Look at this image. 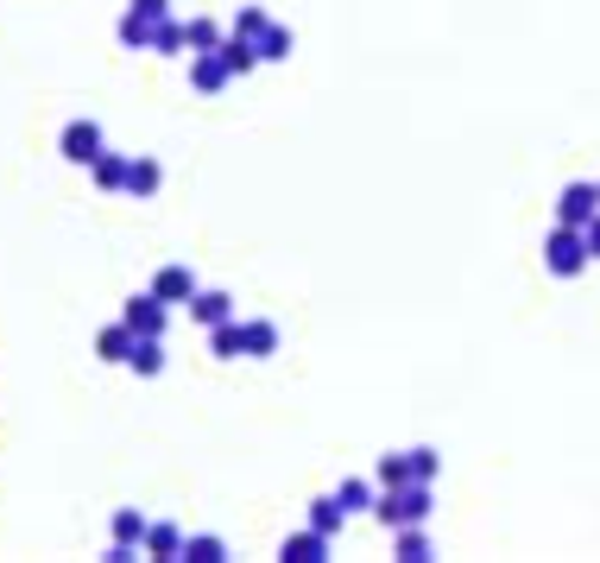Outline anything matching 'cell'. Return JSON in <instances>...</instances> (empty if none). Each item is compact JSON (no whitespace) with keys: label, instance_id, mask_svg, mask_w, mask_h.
<instances>
[{"label":"cell","instance_id":"obj_1","mask_svg":"<svg viewBox=\"0 0 600 563\" xmlns=\"http://www.w3.org/2000/svg\"><path fill=\"white\" fill-rule=\"evenodd\" d=\"M374 519L386 532H399V526H424L430 519V482H404V487H386L374 500Z\"/></svg>","mask_w":600,"mask_h":563},{"label":"cell","instance_id":"obj_2","mask_svg":"<svg viewBox=\"0 0 600 563\" xmlns=\"http://www.w3.org/2000/svg\"><path fill=\"white\" fill-rule=\"evenodd\" d=\"M544 266H551L556 279H581V273L595 266V254H588V234L569 229V222H556V229L544 234Z\"/></svg>","mask_w":600,"mask_h":563},{"label":"cell","instance_id":"obj_3","mask_svg":"<svg viewBox=\"0 0 600 563\" xmlns=\"http://www.w3.org/2000/svg\"><path fill=\"white\" fill-rule=\"evenodd\" d=\"M121 323H126L133 335H165V330H171V305H165L158 291H140V298H126Z\"/></svg>","mask_w":600,"mask_h":563},{"label":"cell","instance_id":"obj_4","mask_svg":"<svg viewBox=\"0 0 600 563\" xmlns=\"http://www.w3.org/2000/svg\"><path fill=\"white\" fill-rule=\"evenodd\" d=\"M57 153L70 158V165H96V158L108 153V140H101L96 121H70V128L57 133Z\"/></svg>","mask_w":600,"mask_h":563},{"label":"cell","instance_id":"obj_5","mask_svg":"<svg viewBox=\"0 0 600 563\" xmlns=\"http://www.w3.org/2000/svg\"><path fill=\"white\" fill-rule=\"evenodd\" d=\"M595 216H600V184H569L556 197V222H569V229H588Z\"/></svg>","mask_w":600,"mask_h":563},{"label":"cell","instance_id":"obj_6","mask_svg":"<svg viewBox=\"0 0 600 563\" xmlns=\"http://www.w3.org/2000/svg\"><path fill=\"white\" fill-rule=\"evenodd\" d=\"M227 82H234V70L222 64V52H190V89L197 96H222Z\"/></svg>","mask_w":600,"mask_h":563},{"label":"cell","instance_id":"obj_7","mask_svg":"<svg viewBox=\"0 0 600 563\" xmlns=\"http://www.w3.org/2000/svg\"><path fill=\"white\" fill-rule=\"evenodd\" d=\"M152 291H158V298H165V305H190V298H197L202 285H197V273H190V266H158V273H152Z\"/></svg>","mask_w":600,"mask_h":563},{"label":"cell","instance_id":"obj_8","mask_svg":"<svg viewBox=\"0 0 600 563\" xmlns=\"http://www.w3.org/2000/svg\"><path fill=\"white\" fill-rule=\"evenodd\" d=\"M241 349H247V361L278 355V323L273 317H247V323H241Z\"/></svg>","mask_w":600,"mask_h":563},{"label":"cell","instance_id":"obj_9","mask_svg":"<svg viewBox=\"0 0 600 563\" xmlns=\"http://www.w3.org/2000/svg\"><path fill=\"white\" fill-rule=\"evenodd\" d=\"M278 558L285 563H323L329 558V532H316V526H310V532H291L285 544H278Z\"/></svg>","mask_w":600,"mask_h":563},{"label":"cell","instance_id":"obj_10","mask_svg":"<svg viewBox=\"0 0 600 563\" xmlns=\"http://www.w3.org/2000/svg\"><path fill=\"white\" fill-rule=\"evenodd\" d=\"M190 317H197L202 330H215V323H227V317H234V298H227V291H215V285H202L197 298H190Z\"/></svg>","mask_w":600,"mask_h":563},{"label":"cell","instance_id":"obj_11","mask_svg":"<svg viewBox=\"0 0 600 563\" xmlns=\"http://www.w3.org/2000/svg\"><path fill=\"white\" fill-rule=\"evenodd\" d=\"M108 532H114V544H133V551H146V532H152V519L140 507H121L114 519H108Z\"/></svg>","mask_w":600,"mask_h":563},{"label":"cell","instance_id":"obj_12","mask_svg":"<svg viewBox=\"0 0 600 563\" xmlns=\"http://www.w3.org/2000/svg\"><path fill=\"white\" fill-rule=\"evenodd\" d=\"M126 367H133L140 380L165 374V335H140V342H133V355H126Z\"/></svg>","mask_w":600,"mask_h":563},{"label":"cell","instance_id":"obj_13","mask_svg":"<svg viewBox=\"0 0 600 563\" xmlns=\"http://www.w3.org/2000/svg\"><path fill=\"white\" fill-rule=\"evenodd\" d=\"M158 184H165V165L158 158H133L126 165V197H158Z\"/></svg>","mask_w":600,"mask_h":563},{"label":"cell","instance_id":"obj_14","mask_svg":"<svg viewBox=\"0 0 600 563\" xmlns=\"http://www.w3.org/2000/svg\"><path fill=\"white\" fill-rule=\"evenodd\" d=\"M133 342H140V335L126 330V323H108V330L96 335V361H121V367H126V355H133Z\"/></svg>","mask_w":600,"mask_h":563},{"label":"cell","instance_id":"obj_15","mask_svg":"<svg viewBox=\"0 0 600 563\" xmlns=\"http://www.w3.org/2000/svg\"><path fill=\"white\" fill-rule=\"evenodd\" d=\"M114 32H121V45H126V52H152V32H158V20H146V13H133V7H126V13H121V26H114Z\"/></svg>","mask_w":600,"mask_h":563},{"label":"cell","instance_id":"obj_16","mask_svg":"<svg viewBox=\"0 0 600 563\" xmlns=\"http://www.w3.org/2000/svg\"><path fill=\"white\" fill-rule=\"evenodd\" d=\"M291 52H298V38H291V26H278V20H273V26L259 32V64H285Z\"/></svg>","mask_w":600,"mask_h":563},{"label":"cell","instance_id":"obj_17","mask_svg":"<svg viewBox=\"0 0 600 563\" xmlns=\"http://www.w3.org/2000/svg\"><path fill=\"white\" fill-rule=\"evenodd\" d=\"M126 165H133V158H121V153H101L96 165H89V178H96V190H126Z\"/></svg>","mask_w":600,"mask_h":563},{"label":"cell","instance_id":"obj_18","mask_svg":"<svg viewBox=\"0 0 600 563\" xmlns=\"http://www.w3.org/2000/svg\"><path fill=\"white\" fill-rule=\"evenodd\" d=\"M310 526H316V532H342V526H348V507H342V500H335V494H323V500H310Z\"/></svg>","mask_w":600,"mask_h":563},{"label":"cell","instance_id":"obj_19","mask_svg":"<svg viewBox=\"0 0 600 563\" xmlns=\"http://www.w3.org/2000/svg\"><path fill=\"white\" fill-rule=\"evenodd\" d=\"M209 355H222V361H241L247 349H241V317H227V323H215L209 330Z\"/></svg>","mask_w":600,"mask_h":563},{"label":"cell","instance_id":"obj_20","mask_svg":"<svg viewBox=\"0 0 600 563\" xmlns=\"http://www.w3.org/2000/svg\"><path fill=\"white\" fill-rule=\"evenodd\" d=\"M222 64L234 70V77H247L253 64H259V45H253V38H234V32H227V38H222Z\"/></svg>","mask_w":600,"mask_h":563},{"label":"cell","instance_id":"obj_21","mask_svg":"<svg viewBox=\"0 0 600 563\" xmlns=\"http://www.w3.org/2000/svg\"><path fill=\"white\" fill-rule=\"evenodd\" d=\"M146 558H184V532H177L171 519H158L146 532Z\"/></svg>","mask_w":600,"mask_h":563},{"label":"cell","instance_id":"obj_22","mask_svg":"<svg viewBox=\"0 0 600 563\" xmlns=\"http://www.w3.org/2000/svg\"><path fill=\"white\" fill-rule=\"evenodd\" d=\"M152 52H158V57L190 52V32H184V20H158V32H152Z\"/></svg>","mask_w":600,"mask_h":563},{"label":"cell","instance_id":"obj_23","mask_svg":"<svg viewBox=\"0 0 600 563\" xmlns=\"http://www.w3.org/2000/svg\"><path fill=\"white\" fill-rule=\"evenodd\" d=\"M392 551H399L404 563H424V558H430V538H424V526H399V532H392Z\"/></svg>","mask_w":600,"mask_h":563},{"label":"cell","instance_id":"obj_24","mask_svg":"<svg viewBox=\"0 0 600 563\" xmlns=\"http://www.w3.org/2000/svg\"><path fill=\"white\" fill-rule=\"evenodd\" d=\"M184 558H190V563H222L227 544L215 532H197V538H184Z\"/></svg>","mask_w":600,"mask_h":563},{"label":"cell","instance_id":"obj_25","mask_svg":"<svg viewBox=\"0 0 600 563\" xmlns=\"http://www.w3.org/2000/svg\"><path fill=\"white\" fill-rule=\"evenodd\" d=\"M273 26V13H266V7H241V13H234V38H253V45H259V32Z\"/></svg>","mask_w":600,"mask_h":563},{"label":"cell","instance_id":"obj_26","mask_svg":"<svg viewBox=\"0 0 600 563\" xmlns=\"http://www.w3.org/2000/svg\"><path fill=\"white\" fill-rule=\"evenodd\" d=\"M184 32H190V52H222V38H227L215 20H184Z\"/></svg>","mask_w":600,"mask_h":563},{"label":"cell","instance_id":"obj_27","mask_svg":"<svg viewBox=\"0 0 600 563\" xmlns=\"http://www.w3.org/2000/svg\"><path fill=\"white\" fill-rule=\"evenodd\" d=\"M335 500H342L348 512H367V507H374V482H360V475H348V482L335 487Z\"/></svg>","mask_w":600,"mask_h":563},{"label":"cell","instance_id":"obj_28","mask_svg":"<svg viewBox=\"0 0 600 563\" xmlns=\"http://www.w3.org/2000/svg\"><path fill=\"white\" fill-rule=\"evenodd\" d=\"M374 482L379 487H404V482H411V456H404V450H399V456H379Z\"/></svg>","mask_w":600,"mask_h":563},{"label":"cell","instance_id":"obj_29","mask_svg":"<svg viewBox=\"0 0 600 563\" xmlns=\"http://www.w3.org/2000/svg\"><path fill=\"white\" fill-rule=\"evenodd\" d=\"M404 456H411V482H436V475H443V456H436L430 443H418V450H404Z\"/></svg>","mask_w":600,"mask_h":563},{"label":"cell","instance_id":"obj_30","mask_svg":"<svg viewBox=\"0 0 600 563\" xmlns=\"http://www.w3.org/2000/svg\"><path fill=\"white\" fill-rule=\"evenodd\" d=\"M133 13H146V20H171V0H133Z\"/></svg>","mask_w":600,"mask_h":563},{"label":"cell","instance_id":"obj_31","mask_svg":"<svg viewBox=\"0 0 600 563\" xmlns=\"http://www.w3.org/2000/svg\"><path fill=\"white\" fill-rule=\"evenodd\" d=\"M581 234H588V254L600 260V216H595V222H588V229H581Z\"/></svg>","mask_w":600,"mask_h":563}]
</instances>
